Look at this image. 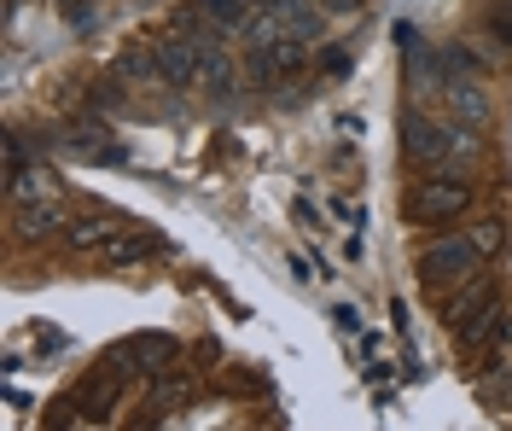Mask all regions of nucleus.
<instances>
[{
    "instance_id": "obj_15",
    "label": "nucleus",
    "mask_w": 512,
    "mask_h": 431,
    "mask_svg": "<svg viewBox=\"0 0 512 431\" xmlns=\"http://www.w3.org/2000/svg\"><path fill=\"white\" fill-rule=\"evenodd\" d=\"M146 251H152V239H123V233H111L94 257H99V263H140Z\"/></svg>"
},
{
    "instance_id": "obj_19",
    "label": "nucleus",
    "mask_w": 512,
    "mask_h": 431,
    "mask_svg": "<svg viewBox=\"0 0 512 431\" xmlns=\"http://www.w3.org/2000/svg\"><path fill=\"white\" fill-rule=\"evenodd\" d=\"M489 30H495V41L512 47V6H495V12H489Z\"/></svg>"
},
{
    "instance_id": "obj_7",
    "label": "nucleus",
    "mask_w": 512,
    "mask_h": 431,
    "mask_svg": "<svg viewBox=\"0 0 512 431\" xmlns=\"http://www.w3.org/2000/svg\"><path fill=\"white\" fill-rule=\"evenodd\" d=\"M192 12H198V18H210L222 35H239V41H245V35L256 30V18H262V12H256V0H192Z\"/></svg>"
},
{
    "instance_id": "obj_6",
    "label": "nucleus",
    "mask_w": 512,
    "mask_h": 431,
    "mask_svg": "<svg viewBox=\"0 0 512 431\" xmlns=\"http://www.w3.org/2000/svg\"><path fill=\"white\" fill-rule=\"evenodd\" d=\"M152 59H158L163 82H175V88H187V82H198V41L192 35H158L152 41Z\"/></svg>"
},
{
    "instance_id": "obj_9",
    "label": "nucleus",
    "mask_w": 512,
    "mask_h": 431,
    "mask_svg": "<svg viewBox=\"0 0 512 431\" xmlns=\"http://www.w3.org/2000/svg\"><path fill=\"white\" fill-rule=\"evenodd\" d=\"M256 12H262L280 35H315L320 30V12L309 0H256Z\"/></svg>"
},
{
    "instance_id": "obj_14",
    "label": "nucleus",
    "mask_w": 512,
    "mask_h": 431,
    "mask_svg": "<svg viewBox=\"0 0 512 431\" xmlns=\"http://www.w3.org/2000/svg\"><path fill=\"white\" fill-rule=\"evenodd\" d=\"M64 233H70V245H76V251H99V245L117 233V222H111V216H82V222H70Z\"/></svg>"
},
{
    "instance_id": "obj_12",
    "label": "nucleus",
    "mask_w": 512,
    "mask_h": 431,
    "mask_svg": "<svg viewBox=\"0 0 512 431\" xmlns=\"http://www.w3.org/2000/svg\"><path fill=\"white\" fill-rule=\"evenodd\" d=\"M483 303H495V280H483V274H472V280H460V292H454V298L443 303V315L454 321V327H460L466 315H478Z\"/></svg>"
},
{
    "instance_id": "obj_17",
    "label": "nucleus",
    "mask_w": 512,
    "mask_h": 431,
    "mask_svg": "<svg viewBox=\"0 0 512 431\" xmlns=\"http://www.w3.org/2000/svg\"><path fill=\"white\" fill-rule=\"evenodd\" d=\"M483 402H489V408L512 402V367H501V373H489V379H483Z\"/></svg>"
},
{
    "instance_id": "obj_4",
    "label": "nucleus",
    "mask_w": 512,
    "mask_h": 431,
    "mask_svg": "<svg viewBox=\"0 0 512 431\" xmlns=\"http://www.w3.org/2000/svg\"><path fill=\"white\" fill-rule=\"evenodd\" d=\"M297 65H303V35H274V41H251L245 76L251 82H274V76H286Z\"/></svg>"
},
{
    "instance_id": "obj_1",
    "label": "nucleus",
    "mask_w": 512,
    "mask_h": 431,
    "mask_svg": "<svg viewBox=\"0 0 512 431\" xmlns=\"http://www.w3.org/2000/svg\"><path fill=\"white\" fill-rule=\"evenodd\" d=\"M483 268V251L472 245V233H448V239H431L419 251V274L431 286H454V280H472Z\"/></svg>"
},
{
    "instance_id": "obj_18",
    "label": "nucleus",
    "mask_w": 512,
    "mask_h": 431,
    "mask_svg": "<svg viewBox=\"0 0 512 431\" xmlns=\"http://www.w3.org/2000/svg\"><path fill=\"white\" fill-rule=\"evenodd\" d=\"M175 402H187V385H181V379H169V385H158V397H152V408H175Z\"/></svg>"
},
{
    "instance_id": "obj_8",
    "label": "nucleus",
    "mask_w": 512,
    "mask_h": 431,
    "mask_svg": "<svg viewBox=\"0 0 512 431\" xmlns=\"http://www.w3.org/2000/svg\"><path fill=\"white\" fill-rule=\"evenodd\" d=\"M6 199H12V204L59 199V175H53L47 164H18V169H6Z\"/></svg>"
},
{
    "instance_id": "obj_20",
    "label": "nucleus",
    "mask_w": 512,
    "mask_h": 431,
    "mask_svg": "<svg viewBox=\"0 0 512 431\" xmlns=\"http://www.w3.org/2000/svg\"><path fill=\"white\" fill-rule=\"evenodd\" d=\"M501 350H512V309H507V321H501Z\"/></svg>"
},
{
    "instance_id": "obj_13",
    "label": "nucleus",
    "mask_w": 512,
    "mask_h": 431,
    "mask_svg": "<svg viewBox=\"0 0 512 431\" xmlns=\"http://www.w3.org/2000/svg\"><path fill=\"white\" fill-rule=\"evenodd\" d=\"M117 82H128V88H158L163 70L152 59V47H128L123 59H117Z\"/></svg>"
},
{
    "instance_id": "obj_10",
    "label": "nucleus",
    "mask_w": 512,
    "mask_h": 431,
    "mask_svg": "<svg viewBox=\"0 0 512 431\" xmlns=\"http://www.w3.org/2000/svg\"><path fill=\"white\" fill-rule=\"evenodd\" d=\"M12 210H18V216H12V233H18V239H53V233L64 228V210L53 199H41V204H12Z\"/></svg>"
},
{
    "instance_id": "obj_3",
    "label": "nucleus",
    "mask_w": 512,
    "mask_h": 431,
    "mask_svg": "<svg viewBox=\"0 0 512 431\" xmlns=\"http://www.w3.org/2000/svg\"><path fill=\"white\" fill-rule=\"evenodd\" d=\"M466 204H472V187H466L460 175L437 169V175H425L414 193H408V216H414V222H454Z\"/></svg>"
},
{
    "instance_id": "obj_5",
    "label": "nucleus",
    "mask_w": 512,
    "mask_h": 431,
    "mask_svg": "<svg viewBox=\"0 0 512 431\" xmlns=\"http://www.w3.org/2000/svg\"><path fill=\"white\" fill-rule=\"evenodd\" d=\"M443 100H448V117L466 123V129H489V94H483L478 76H443Z\"/></svg>"
},
{
    "instance_id": "obj_16",
    "label": "nucleus",
    "mask_w": 512,
    "mask_h": 431,
    "mask_svg": "<svg viewBox=\"0 0 512 431\" xmlns=\"http://www.w3.org/2000/svg\"><path fill=\"white\" fill-rule=\"evenodd\" d=\"M472 245H478L483 257H495V251H501V245H507V222H501V216H483V222H472Z\"/></svg>"
},
{
    "instance_id": "obj_11",
    "label": "nucleus",
    "mask_w": 512,
    "mask_h": 431,
    "mask_svg": "<svg viewBox=\"0 0 512 431\" xmlns=\"http://www.w3.org/2000/svg\"><path fill=\"white\" fill-rule=\"evenodd\" d=\"M501 321H507V309H501V303H483L478 315H466V321L454 327V344H460V350H483V344L501 332Z\"/></svg>"
},
{
    "instance_id": "obj_2",
    "label": "nucleus",
    "mask_w": 512,
    "mask_h": 431,
    "mask_svg": "<svg viewBox=\"0 0 512 431\" xmlns=\"http://www.w3.org/2000/svg\"><path fill=\"white\" fill-rule=\"evenodd\" d=\"M402 152L419 169H454V123H437L425 111H402Z\"/></svg>"
}]
</instances>
